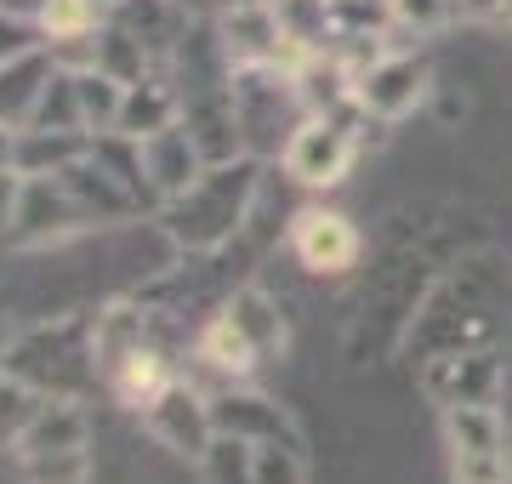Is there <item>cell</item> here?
Instances as JSON below:
<instances>
[{
    "label": "cell",
    "instance_id": "e0dca14e",
    "mask_svg": "<svg viewBox=\"0 0 512 484\" xmlns=\"http://www.w3.org/2000/svg\"><path fill=\"white\" fill-rule=\"evenodd\" d=\"M148 325H154V314H148L143 302H131V297H120V302H103L92 314V348H97V371L109 376L114 365L126 354H137L143 342H154L148 336Z\"/></svg>",
    "mask_w": 512,
    "mask_h": 484
},
{
    "label": "cell",
    "instance_id": "d4e9b609",
    "mask_svg": "<svg viewBox=\"0 0 512 484\" xmlns=\"http://www.w3.org/2000/svg\"><path fill=\"white\" fill-rule=\"evenodd\" d=\"M18 200H23V171L18 166H0V240H12Z\"/></svg>",
    "mask_w": 512,
    "mask_h": 484
},
{
    "label": "cell",
    "instance_id": "9c48e42d",
    "mask_svg": "<svg viewBox=\"0 0 512 484\" xmlns=\"http://www.w3.org/2000/svg\"><path fill=\"white\" fill-rule=\"evenodd\" d=\"M143 433L154 445H165L171 456H183V462H200L205 445L217 439V416H211V399H205L188 376H177L171 388L143 410Z\"/></svg>",
    "mask_w": 512,
    "mask_h": 484
},
{
    "label": "cell",
    "instance_id": "9a60e30c",
    "mask_svg": "<svg viewBox=\"0 0 512 484\" xmlns=\"http://www.w3.org/2000/svg\"><path fill=\"white\" fill-rule=\"evenodd\" d=\"M194 359H200V365L217 376V382H228V388H234V382H251V376H256V365H262V348H256L251 336H245L234 319L217 308V314L205 319L200 331H194Z\"/></svg>",
    "mask_w": 512,
    "mask_h": 484
},
{
    "label": "cell",
    "instance_id": "8fae6325",
    "mask_svg": "<svg viewBox=\"0 0 512 484\" xmlns=\"http://www.w3.org/2000/svg\"><path fill=\"white\" fill-rule=\"evenodd\" d=\"M137 149H143V177L148 188H154V205L177 200V194H188V188L205 177V149L200 137L188 131V120H171L165 131H154V137H137Z\"/></svg>",
    "mask_w": 512,
    "mask_h": 484
},
{
    "label": "cell",
    "instance_id": "ac0fdd59",
    "mask_svg": "<svg viewBox=\"0 0 512 484\" xmlns=\"http://www.w3.org/2000/svg\"><path fill=\"white\" fill-rule=\"evenodd\" d=\"M222 314L234 319L239 331L251 336L256 348H262V359L285 354V342H291V325H285V314H279V302L262 291V285H239V291H228V302H222Z\"/></svg>",
    "mask_w": 512,
    "mask_h": 484
},
{
    "label": "cell",
    "instance_id": "7c38bea8",
    "mask_svg": "<svg viewBox=\"0 0 512 484\" xmlns=\"http://www.w3.org/2000/svg\"><path fill=\"white\" fill-rule=\"evenodd\" d=\"M211 416H217V433H239V439H256V445H302L308 450L302 428L291 422V410L274 405V399H262V393H251L245 382L222 388L211 399Z\"/></svg>",
    "mask_w": 512,
    "mask_h": 484
},
{
    "label": "cell",
    "instance_id": "5bb4252c",
    "mask_svg": "<svg viewBox=\"0 0 512 484\" xmlns=\"http://www.w3.org/2000/svg\"><path fill=\"white\" fill-rule=\"evenodd\" d=\"M74 445H92L86 399H40L35 416L12 439V456H46V450H74Z\"/></svg>",
    "mask_w": 512,
    "mask_h": 484
},
{
    "label": "cell",
    "instance_id": "6da1fadb",
    "mask_svg": "<svg viewBox=\"0 0 512 484\" xmlns=\"http://www.w3.org/2000/svg\"><path fill=\"white\" fill-rule=\"evenodd\" d=\"M256 194H262V160L239 154V160L205 166V177L188 194L154 211V223H160L165 245H177V257H217L251 228Z\"/></svg>",
    "mask_w": 512,
    "mask_h": 484
},
{
    "label": "cell",
    "instance_id": "3957f363",
    "mask_svg": "<svg viewBox=\"0 0 512 484\" xmlns=\"http://www.w3.org/2000/svg\"><path fill=\"white\" fill-rule=\"evenodd\" d=\"M308 97L296 86V69L285 63H245L234 69V120L239 143L256 160H279L291 149V137L308 126Z\"/></svg>",
    "mask_w": 512,
    "mask_h": 484
},
{
    "label": "cell",
    "instance_id": "ba28073f",
    "mask_svg": "<svg viewBox=\"0 0 512 484\" xmlns=\"http://www.w3.org/2000/svg\"><path fill=\"white\" fill-rule=\"evenodd\" d=\"M291 257L308 268L313 280H342L359 268L365 257V234L353 228V217L342 211H325V205H308L291 217Z\"/></svg>",
    "mask_w": 512,
    "mask_h": 484
},
{
    "label": "cell",
    "instance_id": "277c9868",
    "mask_svg": "<svg viewBox=\"0 0 512 484\" xmlns=\"http://www.w3.org/2000/svg\"><path fill=\"white\" fill-rule=\"evenodd\" d=\"M444 450H450V484H512V433L495 405L444 410Z\"/></svg>",
    "mask_w": 512,
    "mask_h": 484
},
{
    "label": "cell",
    "instance_id": "2e32d148",
    "mask_svg": "<svg viewBox=\"0 0 512 484\" xmlns=\"http://www.w3.org/2000/svg\"><path fill=\"white\" fill-rule=\"evenodd\" d=\"M177 382V371H171V359H165L160 342H143L137 354H126L120 365H114L109 376H103V393H109L120 410H131V416H143L154 399H160L165 388Z\"/></svg>",
    "mask_w": 512,
    "mask_h": 484
},
{
    "label": "cell",
    "instance_id": "7402d4cb",
    "mask_svg": "<svg viewBox=\"0 0 512 484\" xmlns=\"http://www.w3.org/2000/svg\"><path fill=\"white\" fill-rule=\"evenodd\" d=\"M387 6H393V35H416V40L456 18L450 0H387Z\"/></svg>",
    "mask_w": 512,
    "mask_h": 484
},
{
    "label": "cell",
    "instance_id": "cb8c5ba5",
    "mask_svg": "<svg viewBox=\"0 0 512 484\" xmlns=\"http://www.w3.org/2000/svg\"><path fill=\"white\" fill-rule=\"evenodd\" d=\"M29 46H40V29L35 23L12 18V12H0V63H12L18 52H29Z\"/></svg>",
    "mask_w": 512,
    "mask_h": 484
},
{
    "label": "cell",
    "instance_id": "7a4b0ae2",
    "mask_svg": "<svg viewBox=\"0 0 512 484\" xmlns=\"http://www.w3.org/2000/svg\"><path fill=\"white\" fill-rule=\"evenodd\" d=\"M0 371H12L40 399H86V393H97L103 371H97V348H92V314H63L18 331L0 348Z\"/></svg>",
    "mask_w": 512,
    "mask_h": 484
},
{
    "label": "cell",
    "instance_id": "8992f818",
    "mask_svg": "<svg viewBox=\"0 0 512 484\" xmlns=\"http://www.w3.org/2000/svg\"><path fill=\"white\" fill-rule=\"evenodd\" d=\"M507 388V365H501V348H478V342H461V348H439V354L421 359V393L439 410L450 405H495Z\"/></svg>",
    "mask_w": 512,
    "mask_h": 484
},
{
    "label": "cell",
    "instance_id": "484cf974",
    "mask_svg": "<svg viewBox=\"0 0 512 484\" xmlns=\"http://www.w3.org/2000/svg\"><path fill=\"white\" fill-rule=\"evenodd\" d=\"M495 23H512V0H507V6H501V18H495Z\"/></svg>",
    "mask_w": 512,
    "mask_h": 484
},
{
    "label": "cell",
    "instance_id": "4316f807",
    "mask_svg": "<svg viewBox=\"0 0 512 484\" xmlns=\"http://www.w3.org/2000/svg\"><path fill=\"white\" fill-rule=\"evenodd\" d=\"M268 6H285V0H268Z\"/></svg>",
    "mask_w": 512,
    "mask_h": 484
},
{
    "label": "cell",
    "instance_id": "30bf717a",
    "mask_svg": "<svg viewBox=\"0 0 512 484\" xmlns=\"http://www.w3.org/2000/svg\"><path fill=\"white\" fill-rule=\"evenodd\" d=\"M74 228H92L86 205L74 200V188L57 177V171H40V177H23V200H18V223H12V240L18 245H57Z\"/></svg>",
    "mask_w": 512,
    "mask_h": 484
},
{
    "label": "cell",
    "instance_id": "603a6c76",
    "mask_svg": "<svg viewBox=\"0 0 512 484\" xmlns=\"http://www.w3.org/2000/svg\"><path fill=\"white\" fill-rule=\"evenodd\" d=\"M256 484H308L302 445H262L256 450Z\"/></svg>",
    "mask_w": 512,
    "mask_h": 484
},
{
    "label": "cell",
    "instance_id": "52a82bcc",
    "mask_svg": "<svg viewBox=\"0 0 512 484\" xmlns=\"http://www.w3.org/2000/svg\"><path fill=\"white\" fill-rule=\"evenodd\" d=\"M427 97H433V75H427V63L416 52H382L353 80V109L376 120V126H393L404 114H416Z\"/></svg>",
    "mask_w": 512,
    "mask_h": 484
},
{
    "label": "cell",
    "instance_id": "44dd1931",
    "mask_svg": "<svg viewBox=\"0 0 512 484\" xmlns=\"http://www.w3.org/2000/svg\"><path fill=\"white\" fill-rule=\"evenodd\" d=\"M18 473H23V484H92V445L18 456Z\"/></svg>",
    "mask_w": 512,
    "mask_h": 484
},
{
    "label": "cell",
    "instance_id": "5b68a950",
    "mask_svg": "<svg viewBox=\"0 0 512 484\" xmlns=\"http://www.w3.org/2000/svg\"><path fill=\"white\" fill-rule=\"evenodd\" d=\"M359 126L365 114H308V126L291 137V149L279 154V171L302 188H336L359 160Z\"/></svg>",
    "mask_w": 512,
    "mask_h": 484
},
{
    "label": "cell",
    "instance_id": "ffe728a7",
    "mask_svg": "<svg viewBox=\"0 0 512 484\" xmlns=\"http://www.w3.org/2000/svg\"><path fill=\"white\" fill-rule=\"evenodd\" d=\"M256 450H262L256 439L217 433L194 467H200V479H205V484H256Z\"/></svg>",
    "mask_w": 512,
    "mask_h": 484
},
{
    "label": "cell",
    "instance_id": "d6986e66",
    "mask_svg": "<svg viewBox=\"0 0 512 484\" xmlns=\"http://www.w3.org/2000/svg\"><path fill=\"white\" fill-rule=\"evenodd\" d=\"M74 92H80V120H86V137H103V131H120V109H126V80L103 75V69H74Z\"/></svg>",
    "mask_w": 512,
    "mask_h": 484
},
{
    "label": "cell",
    "instance_id": "4fadbf2b",
    "mask_svg": "<svg viewBox=\"0 0 512 484\" xmlns=\"http://www.w3.org/2000/svg\"><path fill=\"white\" fill-rule=\"evenodd\" d=\"M63 69V57L40 40L29 52H18L12 63H0V126L6 131H23L40 109V92L52 86V75Z\"/></svg>",
    "mask_w": 512,
    "mask_h": 484
}]
</instances>
